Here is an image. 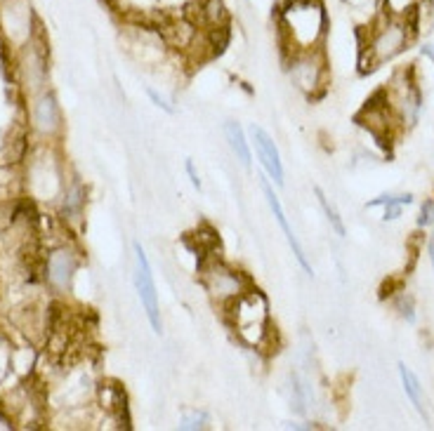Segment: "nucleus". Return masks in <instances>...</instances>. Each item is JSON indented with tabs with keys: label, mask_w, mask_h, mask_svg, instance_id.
<instances>
[{
	"label": "nucleus",
	"mask_w": 434,
	"mask_h": 431,
	"mask_svg": "<svg viewBox=\"0 0 434 431\" xmlns=\"http://www.w3.org/2000/svg\"><path fill=\"white\" fill-rule=\"evenodd\" d=\"M279 36L288 52L321 50L328 31V12L324 0H285L279 10Z\"/></svg>",
	"instance_id": "nucleus-1"
},
{
	"label": "nucleus",
	"mask_w": 434,
	"mask_h": 431,
	"mask_svg": "<svg viewBox=\"0 0 434 431\" xmlns=\"http://www.w3.org/2000/svg\"><path fill=\"white\" fill-rule=\"evenodd\" d=\"M416 38V21L383 12L368 24V36L361 42V71H373L399 57Z\"/></svg>",
	"instance_id": "nucleus-2"
},
{
	"label": "nucleus",
	"mask_w": 434,
	"mask_h": 431,
	"mask_svg": "<svg viewBox=\"0 0 434 431\" xmlns=\"http://www.w3.org/2000/svg\"><path fill=\"white\" fill-rule=\"evenodd\" d=\"M229 321L236 335L251 347H262L272 332V316H269V302L257 287H248L246 292L234 300L229 306Z\"/></svg>",
	"instance_id": "nucleus-3"
},
{
	"label": "nucleus",
	"mask_w": 434,
	"mask_h": 431,
	"mask_svg": "<svg viewBox=\"0 0 434 431\" xmlns=\"http://www.w3.org/2000/svg\"><path fill=\"white\" fill-rule=\"evenodd\" d=\"M199 278H201V285H203V290L208 292V297L215 302V304L220 306H229L234 300H239L243 292L251 287L248 283V278L241 274L239 269L229 267L227 262H222V259H205L203 264H201V271H199Z\"/></svg>",
	"instance_id": "nucleus-4"
},
{
	"label": "nucleus",
	"mask_w": 434,
	"mask_h": 431,
	"mask_svg": "<svg viewBox=\"0 0 434 431\" xmlns=\"http://www.w3.org/2000/svg\"><path fill=\"white\" fill-rule=\"evenodd\" d=\"M285 71L300 92L314 97L326 85V60L321 50L288 52L285 55Z\"/></svg>",
	"instance_id": "nucleus-5"
},
{
	"label": "nucleus",
	"mask_w": 434,
	"mask_h": 431,
	"mask_svg": "<svg viewBox=\"0 0 434 431\" xmlns=\"http://www.w3.org/2000/svg\"><path fill=\"white\" fill-rule=\"evenodd\" d=\"M132 250H135V290L137 297H140V304L146 313V321H149L151 330L156 335L163 332V318H161V302H158V290H156V280H153V271L149 264V257H146L144 248L140 243H132Z\"/></svg>",
	"instance_id": "nucleus-6"
},
{
	"label": "nucleus",
	"mask_w": 434,
	"mask_h": 431,
	"mask_svg": "<svg viewBox=\"0 0 434 431\" xmlns=\"http://www.w3.org/2000/svg\"><path fill=\"white\" fill-rule=\"evenodd\" d=\"M262 194H264V198H267V205H269V210H272V215L277 217L279 226H281V231H283V236H285V243H288V248L293 250L295 262L300 264V269H303L307 276H314V267H311V262L307 259L303 243H300V238L295 236L293 226H290L288 217H285V210H283V205H281V198H279L277 191H274V186L269 184L267 179H262Z\"/></svg>",
	"instance_id": "nucleus-7"
},
{
	"label": "nucleus",
	"mask_w": 434,
	"mask_h": 431,
	"mask_svg": "<svg viewBox=\"0 0 434 431\" xmlns=\"http://www.w3.org/2000/svg\"><path fill=\"white\" fill-rule=\"evenodd\" d=\"M251 140L253 146H255V153L260 158V165L264 168V172L269 174L277 186H283V163H281V153H279L277 142L272 140L267 130H262L260 125H253L251 127Z\"/></svg>",
	"instance_id": "nucleus-8"
},
{
	"label": "nucleus",
	"mask_w": 434,
	"mask_h": 431,
	"mask_svg": "<svg viewBox=\"0 0 434 431\" xmlns=\"http://www.w3.org/2000/svg\"><path fill=\"white\" fill-rule=\"evenodd\" d=\"M73 271H76V257H73L68 250H55V252L47 257V278L52 280V285L66 290L68 283L73 278Z\"/></svg>",
	"instance_id": "nucleus-9"
},
{
	"label": "nucleus",
	"mask_w": 434,
	"mask_h": 431,
	"mask_svg": "<svg viewBox=\"0 0 434 431\" xmlns=\"http://www.w3.org/2000/svg\"><path fill=\"white\" fill-rule=\"evenodd\" d=\"M34 123L40 132H55L60 127V106L52 94H43L34 109Z\"/></svg>",
	"instance_id": "nucleus-10"
},
{
	"label": "nucleus",
	"mask_w": 434,
	"mask_h": 431,
	"mask_svg": "<svg viewBox=\"0 0 434 431\" xmlns=\"http://www.w3.org/2000/svg\"><path fill=\"white\" fill-rule=\"evenodd\" d=\"M225 137H227V142H229V148L234 151V156L239 158L243 168H251L253 151H251V142H248L243 127L239 123H234V120H229V123L225 125Z\"/></svg>",
	"instance_id": "nucleus-11"
},
{
	"label": "nucleus",
	"mask_w": 434,
	"mask_h": 431,
	"mask_svg": "<svg viewBox=\"0 0 434 431\" xmlns=\"http://www.w3.org/2000/svg\"><path fill=\"white\" fill-rule=\"evenodd\" d=\"M411 203H413L411 194H383V196H378V198L370 200L366 207H368V210H373V207H385L383 220L385 222H394V220H399V217H401L404 207L411 205Z\"/></svg>",
	"instance_id": "nucleus-12"
},
{
	"label": "nucleus",
	"mask_w": 434,
	"mask_h": 431,
	"mask_svg": "<svg viewBox=\"0 0 434 431\" xmlns=\"http://www.w3.org/2000/svg\"><path fill=\"white\" fill-rule=\"evenodd\" d=\"M399 377H401V387H404L409 401L416 406V410L420 413V417L425 419V422H430V415H427L425 406H422V387H420V382H418L416 372L411 368H406V363H399Z\"/></svg>",
	"instance_id": "nucleus-13"
},
{
	"label": "nucleus",
	"mask_w": 434,
	"mask_h": 431,
	"mask_svg": "<svg viewBox=\"0 0 434 431\" xmlns=\"http://www.w3.org/2000/svg\"><path fill=\"white\" fill-rule=\"evenodd\" d=\"M201 19L210 26V29L222 31L227 24V12H225V0H201Z\"/></svg>",
	"instance_id": "nucleus-14"
},
{
	"label": "nucleus",
	"mask_w": 434,
	"mask_h": 431,
	"mask_svg": "<svg viewBox=\"0 0 434 431\" xmlns=\"http://www.w3.org/2000/svg\"><path fill=\"white\" fill-rule=\"evenodd\" d=\"M314 194H316V200H319V205H321V210H324V215H326V220H328V224H331V228L340 238H345L347 236V228H345V222H342L340 212H337L335 205H333L331 200L326 198V194L319 189V186H314Z\"/></svg>",
	"instance_id": "nucleus-15"
},
{
	"label": "nucleus",
	"mask_w": 434,
	"mask_h": 431,
	"mask_svg": "<svg viewBox=\"0 0 434 431\" xmlns=\"http://www.w3.org/2000/svg\"><path fill=\"white\" fill-rule=\"evenodd\" d=\"M425 0H383V10L396 17H416Z\"/></svg>",
	"instance_id": "nucleus-16"
},
{
	"label": "nucleus",
	"mask_w": 434,
	"mask_h": 431,
	"mask_svg": "<svg viewBox=\"0 0 434 431\" xmlns=\"http://www.w3.org/2000/svg\"><path fill=\"white\" fill-rule=\"evenodd\" d=\"M83 205H86V189H83L81 182H73L71 189H66V196H64V215L68 217L81 215Z\"/></svg>",
	"instance_id": "nucleus-17"
},
{
	"label": "nucleus",
	"mask_w": 434,
	"mask_h": 431,
	"mask_svg": "<svg viewBox=\"0 0 434 431\" xmlns=\"http://www.w3.org/2000/svg\"><path fill=\"white\" fill-rule=\"evenodd\" d=\"M345 5L352 12L368 14V24L383 12V0H345Z\"/></svg>",
	"instance_id": "nucleus-18"
},
{
	"label": "nucleus",
	"mask_w": 434,
	"mask_h": 431,
	"mask_svg": "<svg viewBox=\"0 0 434 431\" xmlns=\"http://www.w3.org/2000/svg\"><path fill=\"white\" fill-rule=\"evenodd\" d=\"M205 424H208V413L196 410V413L184 415L182 422H179V429H187V431H194V429H205Z\"/></svg>",
	"instance_id": "nucleus-19"
},
{
	"label": "nucleus",
	"mask_w": 434,
	"mask_h": 431,
	"mask_svg": "<svg viewBox=\"0 0 434 431\" xmlns=\"http://www.w3.org/2000/svg\"><path fill=\"white\" fill-rule=\"evenodd\" d=\"M396 309H399V313H401V318H404L406 323H416V306H413V297L411 295H399L396 297Z\"/></svg>",
	"instance_id": "nucleus-20"
},
{
	"label": "nucleus",
	"mask_w": 434,
	"mask_h": 431,
	"mask_svg": "<svg viewBox=\"0 0 434 431\" xmlns=\"http://www.w3.org/2000/svg\"><path fill=\"white\" fill-rule=\"evenodd\" d=\"M434 222V200L427 198L425 203L420 205V217H418V228H427L432 226Z\"/></svg>",
	"instance_id": "nucleus-21"
},
{
	"label": "nucleus",
	"mask_w": 434,
	"mask_h": 431,
	"mask_svg": "<svg viewBox=\"0 0 434 431\" xmlns=\"http://www.w3.org/2000/svg\"><path fill=\"white\" fill-rule=\"evenodd\" d=\"M146 97H149L151 102H153V106H158L161 111H166V114H175V109L170 106V102H168L166 97H161V94H158L156 90H151V88L146 90Z\"/></svg>",
	"instance_id": "nucleus-22"
},
{
	"label": "nucleus",
	"mask_w": 434,
	"mask_h": 431,
	"mask_svg": "<svg viewBox=\"0 0 434 431\" xmlns=\"http://www.w3.org/2000/svg\"><path fill=\"white\" fill-rule=\"evenodd\" d=\"M184 170H187L189 179H192L194 189H201V177H199V172H196V168H194V161H187V163H184Z\"/></svg>",
	"instance_id": "nucleus-23"
},
{
	"label": "nucleus",
	"mask_w": 434,
	"mask_h": 431,
	"mask_svg": "<svg viewBox=\"0 0 434 431\" xmlns=\"http://www.w3.org/2000/svg\"><path fill=\"white\" fill-rule=\"evenodd\" d=\"M420 55L427 57V60L434 64V45H432V42H425V45L420 47Z\"/></svg>",
	"instance_id": "nucleus-24"
},
{
	"label": "nucleus",
	"mask_w": 434,
	"mask_h": 431,
	"mask_svg": "<svg viewBox=\"0 0 434 431\" xmlns=\"http://www.w3.org/2000/svg\"><path fill=\"white\" fill-rule=\"evenodd\" d=\"M427 250H430V259H432V267H434V236L430 241V246H427Z\"/></svg>",
	"instance_id": "nucleus-25"
}]
</instances>
